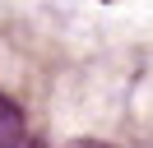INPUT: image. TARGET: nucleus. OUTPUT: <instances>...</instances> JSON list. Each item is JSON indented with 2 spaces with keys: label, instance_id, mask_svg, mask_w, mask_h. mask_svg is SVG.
Returning a JSON list of instances; mask_svg holds the SVG:
<instances>
[{
  "label": "nucleus",
  "instance_id": "obj_1",
  "mask_svg": "<svg viewBox=\"0 0 153 148\" xmlns=\"http://www.w3.org/2000/svg\"><path fill=\"white\" fill-rule=\"evenodd\" d=\"M28 130H23V111L0 92V148H23Z\"/></svg>",
  "mask_w": 153,
  "mask_h": 148
},
{
  "label": "nucleus",
  "instance_id": "obj_2",
  "mask_svg": "<svg viewBox=\"0 0 153 148\" xmlns=\"http://www.w3.org/2000/svg\"><path fill=\"white\" fill-rule=\"evenodd\" d=\"M70 148H111V144H93V139H79V144H70Z\"/></svg>",
  "mask_w": 153,
  "mask_h": 148
}]
</instances>
